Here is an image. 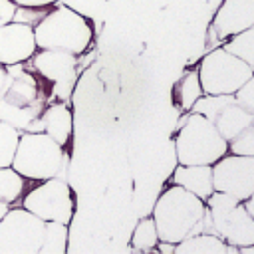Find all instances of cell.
<instances>
[{
    "label": "cell",
    "mask_w": 254,
    "mask_h": 254,
    "mask_svg": "<svg viewBox=\"0 0 254 254\" xmlns=\"http://www.w3.org/2000/svg\"><path fill=\"white\" fill-rule=\"evenodd\" d=\"M0 89V119L22 131H42V111L46 107V89L38 77L28 71L24 62L10 64Z\"/></svg>",
    "instance_id": "obj_1"
},
{
    "label": "cell",
    "mask_w": 254,
    "mask_h": 254,
    "mask_svg": "<svg viewBox=\"0 0 254 254\" xmlns=\"http://www.w3.org/2000/svg\"><path fill=\"white\" fill-rule=\"evenodd\" d=\"M204 214L206 202L187 189L169 183L155 206H153V222L159 232V240L177 244L183 238L204 230Z\"/></svg>",
    "instance_id": "obj_2"
},
{
    "label": "cell",
    "mask_w": 254,
    "mask_h": 254,
    "mask_svg": "<svg viewBox=\"0 0 254 254\" xmlns=\"http://www.w3.org/2000/svg\"><path fill=\"white\" fill-rule=\"evenodd\" d=\"M38 50H62L81 56L93 42V28L85 16L69 6H54L34 26Z\"/></svg>",
    "instance_id": "obj_3"
},
{
    "label": "cell",
    "mask_w": 254,
    "mask_h": 254,
    "mask_svg": "<svg viewBox=\"0 0 254 254\" xmlns=\"http://www.w3.org/2000/svg\"><path fill=\"white\" fill-rule=\"evenodd\" d=\"M228 153V141L218 133L214 123L196 113H185L175 135V157L181 165H212Z\"/></svg>",
    "instance_id": "obj_4"
},
{
    "label": "cell",
    "mask_w": 254,
    "mask_h": 254,
    "mask_svg": "<svg viewBox=\"0 0 254 254\" xmlns=\"http://www.w3.org/2000/svg\"><path fill=\"white\" fill-rule=\"evenodd\" d=\"M12 167L24 177L32 181H44L52 177L65 179L67 155L60 143L48 137L44 131H22Z\"/></svg>",
    "instance_id": "obj_5"
},
{
    "label": "cell",
    "mask_w": 254,
    "mask_h": 254,
    "mask_svg": "<svg viewBox=\"0 0 254 254\" xmlns=\"http://www.w3.org/2000/svg\"><path fill=\"white\" fill-rule=\"evenodd\" d=\"M200 87L208 95H234L238 87L254 73V69L222 44L204 54L196 65Z\"/></svg>",
    "instance_id": "obj_6"
},
{
    "label": "cell",
    "mask_w": 254,
    "mask_h": 254,
    "mask_svg": "<svg viewBox=\"0 0 254 254\" xmlns=\"http://www.w3.org/2000/svg\"><path fill=\"white\" fill-rule=\"evenodd\" d=\"M22 206L42 220H54L62 224H69L75 214V198L73 190L62 177H52L40 181L32 190L26 192Z\"/></svg>",
    "instance_id": "obj_7"
},
{
    "label": "cell",
    "mask_w": 254,
    "mask_h": 254,
    "mask_svg": "<svg viewBox=\"0 0 254 254\" xmlns=\"http://www.w3.org/2000/svg\"><path fill=\"white\" fill-rule=\"evenodd\" d=\"M46 220L22 208H8L0 220V254H38Z\"/></svg>",
    "instance_id": "obj_8"
},
{
    "label": "cell",
    "mask_w": 254,
    "mask_h": 254,
    "mask_svg": "<svg viewBox=\"0 0 254 254\" xmlns=\"http://www.w3.org/2000/svg\"><path fill=\"white\" fill-rule=\"evenodd\" d=\"M212 185L216 192L244 202L254 192V157L228 151L212 163Z\"/></svg>",
    "instance_id": "obj_9"
},
{
    "label": "cell",
    "mask_w": 254,
    "mask_h": 254,
    "mask_svg": "<svg viewBox=\"0 0 254 254\" xmlns=\"http://www.w3.org/2000/svg\"><path fill=\"white\" fill-rule=\"evenodd\" d=\"M32 69L48 83L60 101H67L77 79V56L62 50H36Z\"/></svg>",
    "instance_id": "obj_10"
},
{
    "label": "cell",
    "mask_w": 254,
    "mask_h": 254,
    "mask_svg": "<svg viewBox=\"0 0 254 254\" xmlns=\"http://www.w3.org/2000/svg\"><path fill=\"white\" fill-rule=\"evenodd\" d=\"M254 26V0H222L210 26L208 42L220 44Z\"/></svg>",
    "instance_id": "obj_11"
},
{
    "label": "cell",
    "mask_w": 254,
    "mask_h": 254,
    "mask_svg": "<svg viewBox=\"0 0 254 254\" xmlns=\"http://www.w3.org/2000/svg\"><path fill=\"white\" fill-rule=\"evenodd\" d=\"M38 50L34 40V26L24 22H8L0 26V64H20L28 62Z\"/></svg>",
    "instance_id": "obj_12"
},
{
    "label": "cell",
    "mask_w": 254,
    "mask_h": 254,
    "mask_svg": "<svg viewBox=\"0 0 254 254\" xmlns=\"http://www.w3.org/2000/svg\"><path fill=\"white\" fill-rule=\"evenodd\" d=\"M169 183L187 189L189 192L196 194L198 198H202L206 202L214 192L212 165H181V163H177Z\"/></svg>",
    "instance_id": "obj_13"
},
{
    "label": "cell",
    "mask_w": 254,
    "mask_h": 254,
    "mask_svg": "<svg viewBox=\"0 0 254 254\" xmlns=\"http://www.w3.org/2000/svg\"><path fill=\"white\" fill-rule=\"evenodd\" d=\"M40 119H42V131L48 137H52L62 147L69 143L73 131V117L65 101H56L52 105H46Z\"/></svg>",
    "instance_id": "obj_14"
},
{
    "label": "cell",
    "mask_w": 254,
    "mask_h": 254,
    "mask_svg": "<svg viewBox=\"0 0 254 254\" xmlns=\"http://www.w3.org/2000/svg\"><path fill=\"white\" fill-rule=\"evenodd\" d=\"M238 252L236 246L228 244L216 232L200 230L175 244V254H228Z\"/></svg>",
    "instance_id": "obj_15"
},
{
    "label": "cell",
    "mask_w": 254,
    "mask_h": 254,
    "mask_svg": "<svg viewBox=\"0 0 254 254\" xmlns=\"http://www.w3.org/2000/svg\"><path fill=\"white\" fill-rule=\"evenodd\" d=\"M252 113H248L242 105H238L236 103V99H232L230 103H226L214 117H212V123H214V127L218 129V133L226 139V141H230V139H234L250 121H252Z\"/></svg>",
    "instance_id": "obj_16"
},
{
    "label": "cell",
    "mask_w": 254,
    "mask_h": 254,
    "mask_svg": "<svg viewBox=\"0 0 254 254\" xmlns=\"http://www.w3.org/2000/svg\"><path fill=\"white\" fill-rule=\"evenodd\" d=\"M202 93L204 91L200 87V79H198L196 67L185 71L181 75V79H177V83L173 85V101L177 103V107L183 113H189Z\"/></svg>",
    "instance_id": "obj_17"
},
{
    "label": "cell",
    "mask_w": 254,
    "mask_h": 254,
    "mask_svg": "<svg viewBox=\"0 0 254 254\" xmlns=\"http://www.w3.org/2000/svg\"><path fill=\"white\" fill-rule=\"evenodd\" d=\"M67 226L69 224L48 220L46 228H44V240H42L38 254H65L67 252V236H69Z\"/></svg>",
    "instance_id": "obj_18"
},
{
    "label": "cell",
    "mask_w": 254,
    "mask_h": 254,
    "mask_svg": "<svg viewBox=\"0 0 254 254\" xmlns=\"http://www.w3.org/2000/svg\"><path fill=\"white\" fill-rule=\"evenodd\" d=\"M24 190V177L12 167H0V202L12 204Z\"/></svg>",
    "instance_id": "obj_19"
},
{
    "label": "cell",
    "mask_w": 254,
    "mask_h": 254,
    "mask_svg": "<svg viewBox=\"0 0 254 254\" xmlns=\"http://www.w3.org/2000/svg\"><path fill=\"white\" fill-rule=\"evenodd\" d=\"M222 46L254 69V26L236 34V36H230L228 40L222 42Z\"/></svg>",
    "instance_id": "obj_20"
},
{
    "label": "cell",
    "mask_w": 254,
    "mask_h": 254,
    "mask_svg": "<svg viewBox=\"0 0 254 254\" xmlns=\"http://www.w3.org/2000/svg\"><path fill=\"white\" fill-rule=\"evenodd\" d=\"M157 242H159V232H157L153 218L149 216V218L139 220L133 230V236H131V246L139 252H151V250H155Z\"/></svg>",
    "instance_id": "obj_21"
},
{
    "label": "cell",
    "mask_w": 254,
    "mask_h": 254,
    "mask_svg": "<svg viewBox=\"0 0 254 254\" xmlns=\"http://www.w3.org/2000/svg\"><path fill=\"white\" fill-rule=\"evenodd\" d=\"M18 139H20V131L0 119V167L12 165Z\"/></svg>",
    "instance_id": "obj_22"
},
{
    "label": "cell",
    "mask_w": 254,
    "mask_h": 254,
    "mask_svg": "<svg viewBox=\"0 0 254 254\" xmlns=\"http://www.w3.org/2000/svg\"><path fill=\"white\" fill-rule=\"evenodd\" d=\"M228 151L238 153V155H252L254 157V117L234 139L228 141Z\"/></svg>",
    "instance_id": "obj_23"
},
{
    "label": "cell",
    "mask_w": 254,
    "mask_h": 254,
    "mask_svg": "<svg viewBox=\"0 0 254 254\" xmlns=\"http://www.w3.org/2000/svg\"><path fill=\"white\" fill-rule=\"evenodd\" d=\"M234 99L238 105H242L248 113L254 115V73L238 87V91L234 93Z\"/></svg>",
    "instance_id": "obj_24"
},
{
    "label": "cell",
    "mask_w": 254,
    "mask_h": 254,
    "mask_svg": "<svg viewBox=\"0 0 254 254\" xmlns=\"http://www.w3.org/2000/svg\"><path fill=\"white\" fill-rule=\"evenodd\" d=\"M14 12H16V4L12 0H0V26L12 22Z\"/></svg>",
    "instance_id": "obj_25"
},
{
    "label": "cell",
    "mask_w": 254,
    "mask_h": 254,
    "mask_svg": "<svg viewBox=\"0 0 254 254\" xmlns=\"http://www.w3.org/2000/svg\"><path fill=\"white\" fill-rule=\"evenodd\" d=\"M16 6H24V8H50L54 4H58L60 0H12Z\"/></svg>",
    "instance_id": "obj_26"
},
{
    "label": "cell",
    "mask_w": 254,
    "mask_h": 254,
    "mask_svg": "<svg viewBox=\"0 0 254 254\" xmlns=\"http://www.w3.org/2000/svg\"><path fill=\"white\" fill-rule=\"evenodd\" d=\"M4 79H6V67L0 64V89H2V85H4Z\"/></svg>",
    "instance_id": "obj_27"
},
{
    "label": "cell",
    "mask_w": 254,
    "mask_h": 254,
    "mask_svg": "<svg viewBox=\"0 0 254 254\" xmlns=\"http://www.w3.org/2000/svg\"><path fill=\"white\" fill-rule=\"evenodd\" d=\"M10 206H8V202H0V220H2V216L6 214V210H8Z\"/></svg>",
    "instance_id": "obj_28"
}]
</instances>
